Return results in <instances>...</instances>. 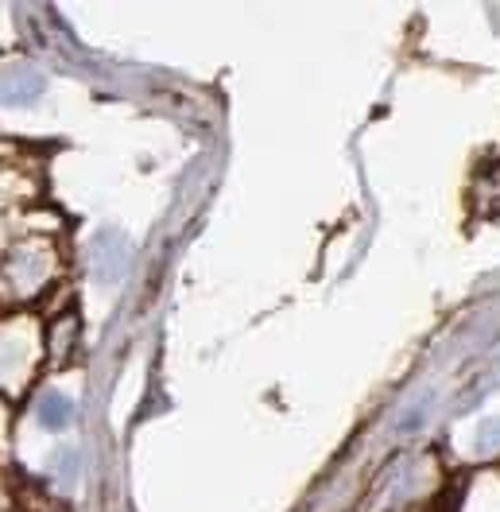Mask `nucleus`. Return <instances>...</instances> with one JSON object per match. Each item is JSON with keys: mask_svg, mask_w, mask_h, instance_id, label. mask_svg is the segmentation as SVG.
<instances>
[{"mask_svg": "<svg viewBox=\"0 0 500 512\" xmlns=\"http://www.w3.org/2000/svg\"><path fill=\"white\" fill-rule=\"evenodd\" d=\"M47 276H51L47 245H20V249H12V256L0 268V288L16 299H28L47 284Z\"/></svg>", "mask_w": 500, "mask_h": 512, "instance_id": "nucleus-1", "label": "nucleus"}, {"mask_svg": "<svg viewBox=\"0 0 500 512\" xmlns=\"http://www.w3.org/2000/svg\"><path fill=\"white\" fill-rule=\"evenodd\" d=\"M128 237L121 229H101L94 237V245H90V268H94V276L101 284H117L121 276H125L128 268Z\"/></svg>", "mask_w": 500, "mask_h": 512, "instance_id": "nucleus-2", "label": "nucleus"}, {"mask_svg": "<svg viewBox=\"0 0 500 512\" xmlns=\"http://www.w3.org/2000/svg\"><path fill=\"white\" fill-rule=\"evenodd\" d=\"M43 74L35 70V63L28 59H12L0 66V105H35L43 94Z\"/></svg>", "mask_w": 500, "mask_h": 512, "instance_id": "nucleus-3", "label": "nucleus"}, {"mask_svg": "<svg viewBox=\"0 0 500 512\" xmlns=\"http://www.w3.org/2000/svg\"><path fill=\"white\" fill-rule=\"evenodd\" d=\"M32 334H4L0 338V377H8V373H24L28 369V361H32Z\"/></svg>", "mask_w": 500, "mask_h": 512, "instance_id": "nucleus-4", "label": "nucleus"}, {"mask_svg": "<svg viewBox=\"0 0 500 512\" xmlns=\"http://www.w3.org/2000/svg\"><path fill=\"white\" fill-rule=\"evenodd\" d=\"M35 416H39L43 427H55V431H59V427H66V423L74 419V400H70L66 392H55V388H51V392H43V396H39Z\"/></svg>", "mask_w": 500, "mask_h": 512, "instance_id": "nucleus-5", "label": "nucleus"}, {"mask_svg": "<svg viewBox=\"0 0 500 512\" xmlns=\"http://www.w3.org/2000/svg\"><path fill=\"white\" fill-rule=\"evenodd\" d=\"M481 447H500V419H489L481 427Z\"/></svg>", "mask_w": 500, "mask_h": 512, "instance_id": "nucleus-6", "label": "nucleus"}]
</instances>
